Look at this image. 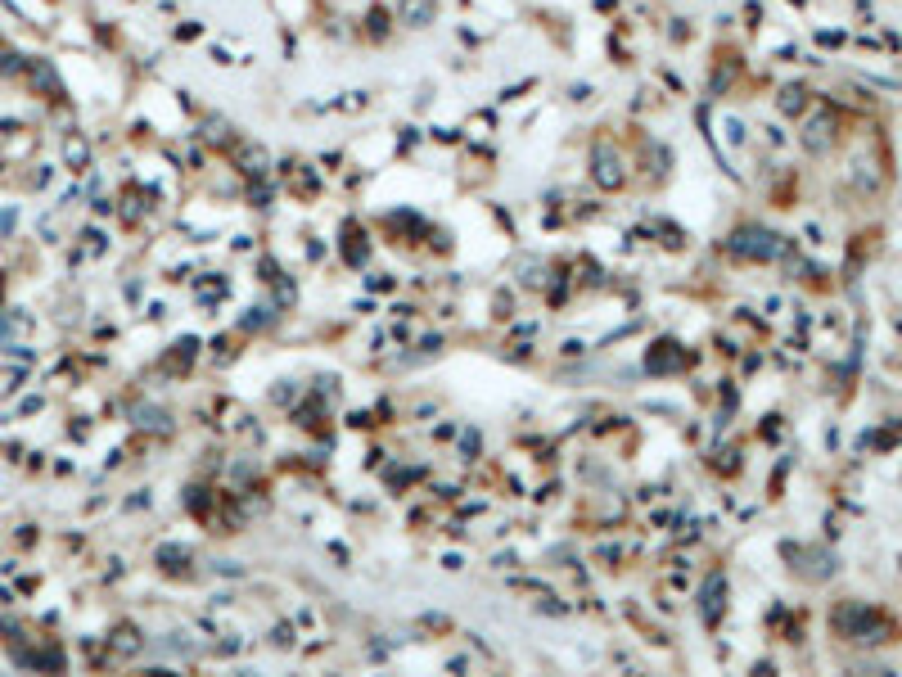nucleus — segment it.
<instances>
[{
    "label": "nucleus",
    "instance_id": "f257e3e1",
    "mask_svg": "<svg viewBox=\"0 0 902 677\" xmlns=\"http://www.w3.org/2000/svg\"><path fill=\"white\" fill-rule=\"evenodd\" d=\"M434 0H406V18H434Z\"/></svg>",
    "mask_w": 902,
    "mask_h": 677
}]
</instances>
